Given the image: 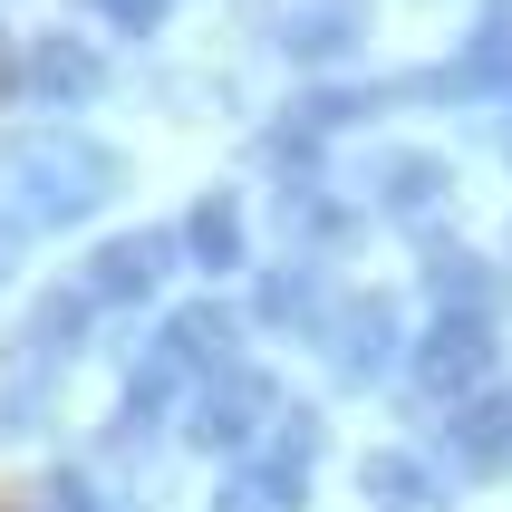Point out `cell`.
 <instances>
[{
    "label": "cell",
    "mask_w": 512,
    "mask_h": 512,
    "mask_svg": "<svg viewBox=\"0 0 512 512\" xmlns=\"http://www.w3.org/2000/svg\"><path fill=\"white\" fill-rule=\"evenodd\" d=\"M358 29H368V0H290L281 49L290 58H348V49H358Z\"/></svg>",
    "instance_id": "5b68a950"
},
{
    "label": "cell",
    "mask_w": 512,
    "mask_h": 512,
    "mask_svg": "<svg viewBox=\"0 0 512 512\" xmlns=\"http://www.w3.org/2000/svg\"><path fill=\"white\" fill-rule=\"evenodd\" d=\"M377 203H387V213L445 203V165H435V155H387V165H377Z\"/></svg>",
    "instance_id": "30bf717a"
},
{
    "label": "cell",
    "mask_w": 512,
    "mask_h": 512,
    "mask_svg": "<svg viewBox=\"0 0 512 512\" xmlns=\"http://www.w3.org/2000/svg\"><path fill=\"white\" fill-rule=\"evenodd\" d=\"M300 310H310V281H271L261 290V319H300Z\"/></svg>",
    "instance_id": "2e32d148"
},
{
    "label": "cell",
    "mask_w": 512,
    "mask_h": 512,
    "mask_svg": "<svg viewBox=\"0 0 512 512\" xmlns=\"http://www.w3.org/2000/svg\"><path fill=\"white\" fill-rule=\"evenodd\" d=\"M281 416V397H271V377H252V368H223L213 387L194 397V445H252L261 426Z\"/></svg>",
    "instance_id": "3957f363"
},
{
    "label": "cell",
    "mask_w": 512,
    "mask_h": 512,
    "mask_svg": "<svg viewBox=\"0 0 512 512\" xmlns=\"http://www.w3.org/2000/svg\"><path fill=\"white\" fill-rule=\"evenodd\" d=\"M213 512H300V474H290V464H242V474L213 493Z\"/></svg>",
    "instance_id": "9c48e42d"
},
{
    "label": "cell",
    "mask_w": 512,
    "mask_h": 512,
    "mask_svg": "<svg viewBox=\"0 0 512 512\" xmlns=\"http://www.w3.org/2000/svg\"><path fill=\"white\" fill-rule=\"evenodd\" d=\"M165 232H126V242H107L97 252V271H87V300H145V290L165 281Z\"/></svg>",
    "instance_id": "8992f818"
},
{
    "label": "cell",
    "mask_w": 512,
    "mask_h": 512,
    "mask_svg": "<svg viewBox=\"0 0 512 512\" xmlns=\"http://www.w3.org/2000/svg\"><path fill=\"white\" fill-rule=\"evenodd\" d=\"M29 512H97V484L87 474H49V484L29 493Z\"/></svg>",
    "instance_id": "4fadbf2b"
},
{
    "label": "cell",
    "mask_w": 512,
    "mask_h": 512,
    "mask_svg": "<svg viewBox=\"0 0 512 512\" xmlns=\"http://www.w3.org/2000/svg\"><path fill=\"white\" fill-rule=\"evenodd\" d=\"M10 174H20V213L29 223H78V213H97L116 184V155L107 145H78V136H39L10 155Z\"/></svg>",
    "instance_id": "6da1fadb"
},
{
    "label": "cell",
    "mask_w": 512,
    "mask_h": 512,
    "mask_svg": "<svg viewBox=\"0 0 512 512\" xmlns=\"http://www.w3.org/2000/svg\"><path fill=\"white\" fill-rule=\"evenodd\" d=\"M387 348H397V310H387V300H348V310L329 319V368H339L348 387L387 368Z\"/></svg>",
    "instance_id": "277c9868"
},
{
    "label": "cell",
    "mask_w": 512,
    "mask_h": 512,
    "mask_svg": "<svg viewBox=\"0 0 512 512\" xmlns=\"http://www.w3.org/2000/svg\"><path fill=\"white\" fill-rule=\"evenodd\" d=\"M368 493L387 512H435V484H426V464H416V455H368Z\"/></svg>",
    "instance_id": "7c38bea8"
},
{
    "label": "cell",
    "mask_w": 512,
    "mask_h": 512,
    "mask_svg": "<svg viewBox=\"0 0 512 512\" xmlns=\"http://www.w3.org/2000/svg\"><path fill=\"white\" fill-rule=\"evenodd\" d=\"M184 252H194L203 271H232V261H242V203L232 194L194 203V213H184Z\"/></svg>",
    "instance_id": "ba28073f"
},
{
    "label": "cell",
    "mask_w": 512,
    "mask_h": 512,
    "mask_svg": "<svg viewBox=\"0 0 512 512\" xmlns=\"http://www.w3.org/2000/svg\"><path fill=\"white\" fill-rule=\"evenodd\" d=\"M87 10H97L107 29H155L165 20V0H87Z\"/></svg>",
    "instance_id": "9a60e30c"
},
{
    "label": "cell",
    "mask_w": 512,
    "mask_h": 512,
    "mask_svg": "<svg viewBox=\"0 0 512 512\" xmlns=\"http://www.w3.org/2000/svg\"><path fill=\"white\" fill-rule=\"evenodd\" d=\"M435 290L474 310V300H484V271H474V252H445V261H435Z\"/></svg>",
    "instance_id": "5bb4252c"
},
{
    "label": "cell",
    "mask_w": 512,
    "mask_h": 512,
    "mask_svg": "<svg viewBox=\"0 0 512 512\" xmlns=\"http://www.w3.org/2000/svg\"><path fill=\"white\" fill-rule=\"evenodd\" d=\"M484 368H493V329H484V310H445V319L426 329V348H416V387H426V397H464Z\"/></svg>",
    "instance_id": "7a4b0ae2"
},
{
    "label": "cell",
    "mask_w": 512,
    "mask_h": 512,
    "mask_svg": "<svg viewBox=\"0 0 512 512\" xmlns=\"http://www.w3.org/2000/svg\"><path fill=\"white\" fill-rule=\"evenodd\" d=\"M29 97H39V107L97 97V49H87V39H39V49H29Z\"/></svg>",
    "instance_id": "52a82bcc"
},
{
    "label": "cell",
    "mask_w": 512,
    "mask_h": 512,
    "mask_svg": "<svg viewBox=\"0 0 512 512\" xmlns=\"http://www.w3.org/2000/svg\"><path fill=\"white\" fill-rule=\"evenodd\" d=\"M455 455L464 464H503L512 455V397H474L455 416Z\"/></svg>",
    "instance_id": "8fae6325"
}]
</instances>
